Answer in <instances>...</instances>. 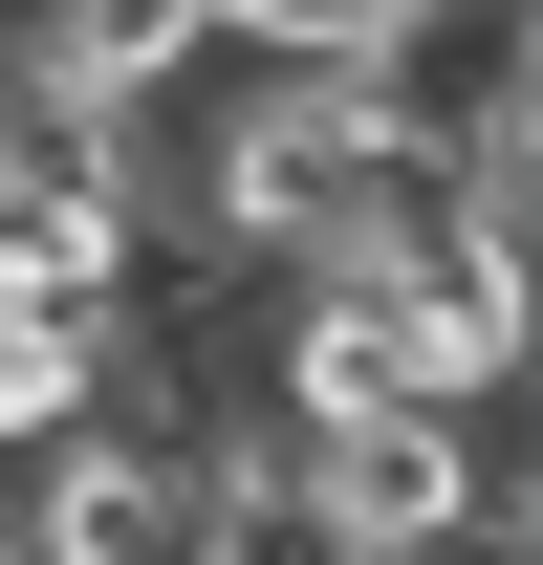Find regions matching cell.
Instances as JSON below:
<instances>
[{
    "instance_id": "6da1fadb",
    "label": "cell",
    "mask_w": 543,
    "mask_h": 565,
    "mask_svg": "<svg viewBox=\"0 0 543 565\" xmlns=\"http://www.w3.org/2000/svg\"><path fill=\"white\" fill-rule=\"evenodd\" d=\"M348 87H370V131H392L413 174L543 152V0H370Z\"/></svg>"
},
{
    "instance_id": "7a4b0ae2",
    "label": "cell",
    "mask_w": 543,
    "mask_h": 565,
    "mask_svg": "<svg viewBox=\"0 0 543 565\" xmlns=\"http://www.w3.org/2000/svg\"><path fill=\"white\" fill-rule=\"evenodd\" d=\"M217 457H239V435H174V414H87V435H44V457H22V565H196Z\"/></svg>"
},
{
    "instance_id": "3957f363",
    "label": "cell",
    "mask_w": 543,
    "mask_h": 565,
    "mask_svg": "<svg viewBox=\"0 0 543 565\" xmlns=\"http://www.w3.org/2000/svg\"><path fill=\"white\" fill-rule=\"evenodd\" d=\"M262 457L305 500H327L348 544H413V522H457V500H500V457H478V414H413V392H370V414H262Z\"/></svg>"
},
{
    "instance_id": "277c9868",
    "label": "cell",
    "mask_w": 543,
    "mask_h": 565,
    "mask_svg": "<svg viewBox=\"0 0 543 565\" xmlns=\"http://www.w3.org/2000/svg\"><path fill=\"white\" fill-rule=\"evenodd\" d=\"M109 349H131V305H0V457L109 414Z\"/></svg>"
},
{
    "instance_id": "5b68a950",
    "label": "cell",
    "mask_w": 543,
    "mask_h": 565,
    "mask_svg": "<svg viewBox=\"0 0 543 565\" xmlns=\"http://www.w3.org/2000/svg\"><path fill=\"white\" fill-rule=\"evenodd\" d=\"M44 66L66 87H196L217 66V0H44Z\"/></svg>"
},
{
    "instance_id": "8992f818",
    "label": "cell",
    "mask_w": 543,
    "mask_h": 565,
    "mask_svg": "<svg viewBox=\"0 0 543 565\" xmlns=\"http://www.w3.org/2000/svg\"><path fill=\"white\" fill-rule=\"evenodd\" d=\"M370 0H217V66H348Z\"/></svg>"
},
{
    "instance_id": "52a82bcc",
    "label": "cell",
    "mask_w": 543,
    "mask_h": 565,
    "mask_svg": "<svg viewBox=\"0 0 543 565\" xmlns=\"http://www.w3.org/2000/svg\"><path fill=\"white\" fill-rule=\"evenodd\" d=\"M370 565H543V522L522 500H457V522H413V544H370Z\"/></svg>"
},
{
    "instance_id": "ba28073f",
    "label": "cell",
    "mask_w": 543,
    "mask_h": 565,
    "mask_svg": "<svg viewBox=\"0 0 543 565\" xmlns=\"http://www.w3.org/2000/svg\"><path fill=\"white\" fill-rule=\"evenodd\" d=\"M0 44H44V0H0Z\"/></svg>"
},
{
    "instance_id": "9c48e42d",
    "label": "cell",
    "mask_w": 543,
    "mask_h": 565,
    "mask_svg": "<svg viewBox=\"0 0 543 565\" xmlns=\"http://www.w3.org/2000/svg\"><path fill=\"white\" fill-rule=\"evenodd\" d=\"M0 565H22V500H0Z\"/></svg>"
}]
</instances>
